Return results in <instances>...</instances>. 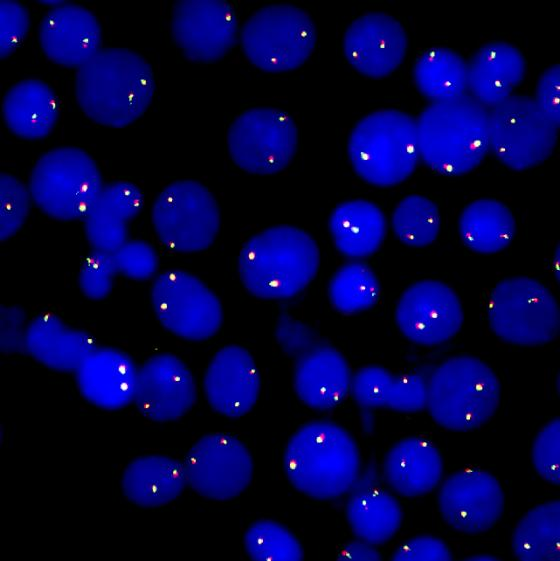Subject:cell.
Returning a JSON list of instances; mask_svg holds the SVG:
<instances>
[{"mask_svg":"<svg viewBox=\"0 0 560 561\" xmlns=\"http://www.w3.org/2000/svg\"><path fill=\"white\" fill-rule=\"evenodd\" d=\"M158 268L155 249L142 240H127L113 251L93 250L83 261L79 287L89 299L105 298L117 275L132 280H147Z\"/></svg>","mask_w":560,"mask_h":561,"instance_id":"25","label":"cell"},{"mask_svg":"<svg viewBox=\"0 0 560 561\" xmlns=\"http://www.w3.org/2000/svg\"><path fill=\"white\" fill-rule=\"evenodd\" d=\"M320 253L304 230L279 225L251 237L241 249L242 284L261 299H286L301 292L316 276Z\"/></svg>","mask_w":560,"mask_h":561,"instance_id":"4","label":"cell"},{"mask_svg":"<svg viewBox=\"0 0 560 561\" xmlns=\"http://www.w3.org/2000/svg\"><path fill=\"white\" fill-rule=\"evenodd\" d=\"M560 66L553 64L540 75L536 85L535 101L543 113L560 126Z\"/></svg>","mask_w":560,"mask_h":561,"instance_id":"45","label":"cell"},{"mask_svg":"<svg viewBox=\"0 0 560 561\" xmlns=\"http://www.w3.org/2000/svg\"><path fill=\"white\" fill-rule=\"evenodd\" d=\"M39 42L53 62L80 68L100 50L101 26L89 9L64 2L43 17Z\"/></svg>","mask_w":560,"mask_h":561,"instance_id":"21","label":"cell"},{"mask_svg":"<svg viewBox=\"0 0 560 561\" xmlns=\"http://www.w3.org/2000/svg\"><path fill=\"white\" fill-rule=\"evenodd\" d=\"M416 127L420 158L442 175L473 170L489 151L488 109L467 92L431 102Z\"/></svg>","mask_w":560,"mask_h":561,"instance_id":"3","label":"cell"},{"mask_svg":"<svg viewBox=\"0 0 560 561\" xmlns=\"http://www.w3.org/2000/svg\"><path fill=\"white\" fill-rule=\"evenodd\" d=\"M275 337L283 352L296 359L318 343L310 327L285 313L279 316Z\"/></svg>","mask_w":560,"mask_h":561,"instance_id":"43","label":"cell"},{"mask_svg":"<svg viewBox=\"0 0 560 561\" xmlns=\"http://www.w3.org/2000/svg\"><path fill=\"white\" fill-rule=\"evenodd\" d=\"M395 561H449L452 553L441 539L433 536L413 537L393 552L391 556Z\"/></svg>","mask_w":560,"mask_h":561,"instance_id":"44","label":"cell"},{"mask_svg":"<svg viewBox=\"0 0 560 561\" xmlns=\"http://www.w3.org/2000/svg\"><path fill=\"white\" fill-rule=\"evenodd\" d=\"M152 222L167 248L183 253L207 249L220 227V212L212 193L194 180H178L157 196Z\"/></svg>","mask_w":560,"mask_h":561,"instance_id":"11","label":"cell"},{"mask_svg":"<svg viewBox=\"0 0 560 561\" xmlns=\"http://www.w3.org/2000/svg\"><path fill=\"white\" fill-rule=\"evenodd\" d=\"M500 394L498 377L485 362L458 355L444 360L430 374L426 408L441 427L465 432L494 415Z\"/></svg>","mask_w":560,"mask_h":561,"instance_id":"5","label":"cell"},{"mask_svg":"<svg viewBox=\"0 0 560 561\" xmlns=\"http://www.w3.org/2000/svg\"><path fill=\"white\" fill-rule=\"evenodd\" d=\"M151 301L160 323L187 340L212 337L223 321L218 297L199 278L182 270L158 275L151 287Z\"/></svg>","mask_w":560,"mask_h":561,"instance_id":"13","label":"cell"},{"mask_svg":"<svg viewBox=\"0 0 560 561\" xmlns=\"http://www.w3.org/2000/svg\"><path fill=\"white\" fill-rule=\"evenodd\" d=\"M395 321L411 342L435 346L447 342L461 329L464 313L454 290L438 280L413 283L400 296Z\"/></svg>","mask_w":560,"mask_h":561,"instance_id":"15","label":"cell"},{"mask_svg":"<svg viewBox=\"0 0 560 561\" xmlns=\"http://www.w3.org/2000/svg\"><path fill=\"white\" fill-rule=\"evenodd\" d=\"M504 493L491 473L466 468L452 473L438 492V507L454 530L478 534L491 529L504 510Z\"/></svg>","mask_w":560,"mask_h":561,"instance_id":"17","label":"cell"},{"mask_svg":"<svg viewBox=\"0 0 560 561\" xmlns=\"http://www.w3.org/2000/svg\"><path fill=\"white\" fill-rule=\"evenodd\" d=\"M141 189L129 181L107 183L84 217L87 240L93 250L113 251L128 240V225L141 211Z\"/></svg>","mask_w":560,"mask_h":561,"instance_id":"26","label":"cell"},{"mask_svg":"<svg viewBox=\"0 0 560 561\" xmlns=\"http://www.w3.org/2000/svg\"><path fill=\"white\" fill-rule=\"evenodd\" d=\"M196 384L186 364L169 353L157 354L137 370L134 402L147 418L176 420L196 401Z\"/></svg>","mask_w":560,"mask_h":561,"instance_id":"18","label":"cell"},{"mask_svg":"<svg viewBox=\"0 0 560 561\" xmlns=\"http://www.w3.org/2000/svg\"><path fill=\"white\" fill-rule=\"evenodd\" d=\"M458 230L471 250L490 254L506 248L514 238L516 223L510 209L495 199H478L462 211Z\"/></svg>","mask_w":560,"mask_h":561,"instance_id":"34","label":"cell"},{"mask_svg":"<svg viewBox=\"0 0 560 561\" xmlns=\"http://www.w3.org/2000/svg\"><path fill=\"white\" fill-rule=\"evenodd\" d=\"M30 190L16 177L0 174V240L14 235L24 224L30 206Z\"/></svg>","mask_w":560,"mask_h":561,"instance_id":"40","label":"cell"},{"mask_svg":"<svg viewBox=\"0 0 560 561\" xmlns=\"http://www.w3.org/2000/svg\"><path fill=\"white\" fill-rule=\"evenodd\" d=\"M298 142L293 118L271 107L248 109L232 122L227 144L233 162L257 175H272L292 161Z\"/></svg>","mask_w":560,"mask_h":561,"instance_id":"12","label":"cell"},{"mask_svg":"<svg viewBox=\"0 0 560 561\" xmlns=\"http://www.w3.org/2000/svg\"><path fill=\"white\" fill-rule=\"evenodd\" d=\"M24 311L13 305L0 308V347L4 353L25 351Z\"/></svg>","mask_w":560,"mask_h":561,"instance_id":"46","label":"cell"},{"mask_svg":"<svg viewBox=\"0 0 560 561\" xmlns=\"http://www.w3.org/2000/svg\"><path fill=\"white\" fill-rule=\"evenodd\" d=\"M558 128L533 97L512 94L488 110L489 150L510 169L526 170L551 155Z\"/></svg>","mask_w":560,"mask_h":561,"instance_id":"10","label":"cell"},{"mask_svg":"<svg viewBox=\"0 0 560 561\" xmlns=\"http://www.w3.org/2000/svg\"><path fill=\"white\" fill-rule=\"evenodd\" d=\"M380 284L374 271L364 262L352 261L332 276L328 296L332 306L345 315L359 313L374 306Z\"/></svg>","mask_w":560,"mask_h":561,"instance_id":"37","label":"cell"},{"mask_svg":"<svg viewBox=\"0 0 560 561\" xmlns=\"http://www.w3.org/2000/svg\"><path fill=\"white\" fill-rule=\"evenodd\" d=\"M412 72L417 89L432 102L467 91V62L451 48L436 46L423 51Z\"/></svg>","mask_w":560,"mask_h":561,"instance_id":"36","label":"cell"},{"mask_svg":"<svg viewBox=\"0 0 560 561\" xmlns=\"http://www.w3.org/2000/svg\"><path fill=\"white\" fill-rule=\"evenodd\" d=\"M347 152L354 171L378 187L397 185L419 161L416 120L398 109H381L361 118L352 129Z\"/></svg>","mask_w":560,"mask_h":561,"instance_id":"6","label":"cell"},{"mask_svg":"<svg viewBox=\"0 0 560 561\" xmlns=\"http://www.w3.org/2000/svg\"><path fill=\"white\" fill-rule=\"evenodd\" d=\"M337 557L340 560L356 561H378L382 559L381 554L375 548V545L360 539L343 545L339 550Z\"/></svg>","mask_w":560,"mask_h":561,"instance_id":"47","label":"cell"},{"mask_svg":"<svg viewBox=\"0 0 560 561\" xmlns=\"http://www.w3.org/2000/svg\"><path fill=\"white\" fill-rule=\"evenodd\" d=\"M468 560H473V561H496L498 560L497 557L492 556V555H486V554H477L474 556H471L469 558H467Z\"/></svg>","mask_w":560,"mask_h":561,"instance_id":"48","label":"cell"},{"mask_svg":"<svg viewBox=\"0 0 560 561\" xmlns=\"http://www.w3.org/2000/svg\"><path fill=\"white\" fill-rule=\"evenodd\" d=\"M560 420L549 421L536 435L532 446V462L545 481L560 483Z\"/></svg>","mask_w":560,"mask_h":561,"instance_id":"41","label":"cell"},{"mask_svg":"<svg viewBox=\"0 0 560 561\" xmlns=\"http://www.w3.org/2000/svg\"><path fill=\"white\" fill-rule=\"evenodd\" d=\"M188 485L203 497L229 500L240 495L253 476V460L247 447L229 433L200 438L186 455Z\"/></svg>","mask_w":560,"mask_h":561,"instance_id":"14","label":"cell"},{"mask_svg":"<svg viewBox=\"0 0 560 561\" xmlns=\"http://www.w3.org/2000/svg\"><path fill=\"white\" fill-rule=\"evenodd\" d=\"M2 112L18 137L35 140L47 136L58 118V101L52 88L39 79H25L6 92Z\"/></svg>","mask_w":560,"mask_h":561,"instance_id":"32","label":"cell"},{"mask_svg":"<svg viewBox=\"0 0 560 561\" xmlns=\"http://www.w3.org/2000/svg\"><path fill=\"white\" fill-rule=\"evenodd\" d=\"M171 32L188 59L211 63L234 46L237 15L227 1L181 0L172 10Z\"/></svg>","mask_w":560,"mask_h":561,"instance_id":"16","label":"cell"},{"mask_svg":"<svg viewBox=\"0 0 560 561\" xmlns=\"http://www.w3.org/2000/svg\"><path fill=\"white\" fill-rule=\"evenodd\" d=\"M96 347L88 332L67 326L52 313L36 316L26 328L25 351L52 370L75 372Z\"/></svg>","mask_w":560,"mask_h":561,"instance_id":"29","label":"cell"},{"mask_svg":"<svg viewBox=\"0 0 560 561\" xmlns=\"http://www.w3.org/2000/svg\"><path fill=\"white\" fill-rule=\"evenodd\" d=\"M137 370L127 353L96 347L75 371L76 382L87 401L101 409L116 410L134 400Z\"/></svg>","mask_w":560,"mask_h":561,"instance_id":"22","label":"cell"},{"mask_svg":"<svg viewBox=\"0 0 560 561\" xmlns=\"http://www.w3.org/2000/svg\"><path fill=\"white\" fill-rule=\"evenodd\" d=\"M352 374L344 356L318 342L297 358L294 388L299 399L315 410H329L345 400Z\"/></svg>","mask_w":560,"mask_h":561,"instance_id":"23","label":"cell"},{"mask_svg":"<svg viewBox=\"0 0 560 561\" xmlns=\"http://www.w3.org/2000/svg\"><path fill=\"white\" fill-rule=\"evenodd\" d=\"M512 550L522 561H559L560 501L550 500L529 510L517 523Z\"/></svg>","mask_w":560,"mask_h":561,"instance_id":"35","label":"cell"},{"mask_svg":"<svg viewBox=\"0 0 560 561\" xmlns=\"http://www.w3.org/2000/svg\"><path fill=\"white\" fill-rule=\"evenodd\" d=\"M443 460L437 447L423 437H406L386 453L383 476L396 493L417 497L433 490L441 481Z\"/></svg>","mask_w":560,"mask_h":561,"instance_id":"28","label":"cell"},{"mask_svg":"<svg viewBox=\"0 0 560 561\" xmlns=\"http://www.w3.org/2000/svg\"><path fill=\"white\" fill-rule=\"evenodd\" d=\"M155 89L150 64L127 48L100 49L76 73L75 95L94 122L122 128L148 108Z\"/></svg>","mask_w":560,"mask_h":561,"instance_id":"1","label":"cell"},{"mask_svg":"<svg viewBox=\"0 0 560 561\" xmlns=\"http://www.w3.org/2000/svg\"><path fill=\"white\" fill-rule=\"evenodd\" d=\"M328 227L337 250L346 257L360 259L372 255L386 235V219L374 203L348 200L330 214Z\"/></svg>","mask_w":560,"mask_h":561,"instance_id":"31","label":"cell"},{"mask_svg":"<svg viewBox=\"0 0 560 561\" xmlns=\"http://www.w3.org/2000/svg\"><path fill=\"white\" fill-rule=\"evenodd\" d=\"M488 320L502 340L520 346L552 341L560 327V311L549 289L533 278L500 281L491 291Z\"/></svg>","mask_w":560,"mask_h":561,"instance_id":"9","label":"cell"},{"mask_svg":"<svg viewBox=\"0 0 560 561\" xmlns=\"http://www.w3.org/2000/svg\"><path fill=\"white\" fill-rule=\"evenodd\" d=\"M392 227L397 238L411 247H424L437 238L440 212L427 197L412 194L404 197L392 214Z\"/></svg>","mask_w":560,"mask_h":561,"instance_id":"38","label":"cell"},{"mask_svg":"<svg viewBox=\"0 0 560 561\" xmlns=\"http://www.w3.org/2000/svg\"><path fill=\"white\" fill-rule=\"evenodd\" d=\"M184 463L163 455L131 461L122 476L126 498L141 507H158L176 499L187 485Z\"/></svg>","mask_w":560,"mask_h":561,"instance_id":"30","label":"cell"},{"mask_svg":"<svg viewBox=\"0 0 560 561\" xmlns=\"http://www.w3.org/2000/svg\"><path fill=\"white\" fill-rule=\"evenodd\" d=\"M103 186L96 162L77 147L44 153L29 180L35 204L48 216L63 221L84 219Z\"/></svg>","mask_w":560,"mask_h":561,"instance_id":"7","label":"cell"},{"mask_svg":"<svg viewBox=\"0 0 560 561\" xmlns=\"http://www.w3.org/2000/svg\"><path fill=\"white\" fill-rule=\"evenodd\" d=\"M408 47L400 21L384 12L365 13L347 27L343 38L345 57L359 73L381 78L403 61Z\"/></svg>","mask_w":560,"mask_h":561,"instance_id":"19","label":"cell"},{"mask_svg":"<svg viewBox=\"0 0 560 561\" xmlns=\"http://www.w3.org/2000/svg\"><path fill=\"white\" fill-rule=\"evenodd\" d=\"M244 546L248 556L257 561H299L304 556L298 539L286 527L268 519L248 527Z\"/></svg>","mask_w":560,"mask_h":561,"instance_id":"39","label":"cell"},{"mask_svg":"<svg viewBox=\"0 0 560 561\" xmlns=\"http://www.w3.org/2000/svg\"><path fill=\"white\" fill-rule=\"evenodd\" d=\"M526 60L520 49L501 40L480 46L467 62L469 94L487 109L510 95L523 80Z\"/></svg>","mask_w":560,"mask_h":561,"instance_id":"24","label":"cell"},{"mask_svg":"<svg viewBox=\"0 0 560 561\" xmlns=\"http://www.w3.org/2000/svg\"><path fill=\"white\" fill-rule=\"evenodd\" d=\"M350 393L366 410L416 413L426 408L427 380L417 373L393 374L382 366L368 365L352 375Z\"/></svg>","mask_w":560,"mask_h":561,"instance_id":"27","label":"cell"},{"mask_svg":"<svg viewBox=\"0 0 560 561\" xmlns=\"http://www.w3.org/2000/svg\"><path fill=\"white\" fill-rule=\"evenodd\" d=\"M293 487L314 499H335L350 491L360 474L358 446L342 426L326 420L302 425L283 455Z\"/></svg>","mask_w":560,"mask_h":561,"instance_id":"2","label":"cell"},{"mask_svg":"<svg viewBox=\"0 0 560 561\" xmlns=\"http://www.w3.org/2000/svg\"><path fill=\"white\" fill-rule=\"evenodd\" d=\"M0 56L11 55L24 40L29 28V14L18 1L2 0L0 2Z\"/></svg>","mask_w":560,"mask_h":561,"instance_id":"42","label":"cell"},{"mask_svg":"<svg viewBox=\"0 0 560 561\" xmlns=\"http://www.w3.org/2000/svg\"><path fill=\"white\" fill-rule=\"evenodd\" d=\"M352 489L345 514L354 535L375 546L389 541L402 523L399 502L388 491L371 483L355 484Z\"/></svg>","mask_w":560,"mask_h":561,"instance_id":"33","label":"cell"},{"mask_svg":"<svg viewBox=\"0 0 560 561\" xmlns=\"http://www.w3.org/2000/svg\"><path fill=\"white\" fill-rule=\"evenodd\" d=\"M210 406L221 415L237 418L248 413L260 393V375L248 350L238 345L221 348L204 375Z\"/></svg>","mask_w":560,"mask_h":561,"instance_id":"20","label":"cell"},{"mask_svg":"<svg viewBox=\"0 0 560 561\" xmlns=\"http://www.w3.org/2000/svg\"><path fill=\"white\" fill-rule=\"evenodd\" d=\"M311 16L290 4H271L255 11L244 23L240 41L247 59L269 73L303 65L316 45Z\"/></svg>","mask_w":560,"mask_h":561,"instance_id":"8","label":"cell"}]
</instances>
